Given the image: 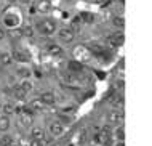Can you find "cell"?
Returning a JSON list of instances; mask_svg holds the SVG:
<instances>
[{
  "label": "cell",
  "instance_id": "obj_1",
  "mask_svg": "<svg viewBox=\"0 0 152 146\" xmlns=\"http://www.w3.org/2000/svg\"><path fill=\"white\" fill-rule=\"evenodd\" d=\"M56 27H58V26H56V23L53 19H42V21L37 23V29L40 31V34H45V35L55 34Z\"/></svg>",
  "mask_w": 152,
  "mask_h": 146
},
{
  "label": "cell",
  "instance_id": "obj_2",
  "mask_svg": "<svg viewBox=\"0 0 152 146\" xmlns=\"http://www.w3.org/2000/svg\"><path fill=\"white\" fill-rule=\"evenodd\" d=\"M90 55H91V52H90L87 47H83V45H79V47L74 48V56H75V60L79 61V63L88 61L90 60Z\"/></svg>",
  "mask_w": 152,
  "mask_h": 146
},
{
  "label": "cell",
  "instance_id": "obj_3",
  "mask_svg": "<svg viewBox=\"0 0 152 146\" xmlns=\"http://www.w3.org/2000/svg\"><path fill=\"white\" fill-rule=\"evenodd\" d=\"M58 37H59L61 42H64V44H71V42H74V37H75V34H74L72 29L64 27V29H61V31L58 32Z\"/></svg>",
  "mask_w": 152,
  "mask_h": 146
},
{
  "label": "cell",
  "instance_id": "obj_4",
  "mask_svg": "<svg viewBox=\"0 0 152 146\" xmlns=\"http://www.w3.org/2000/svg\"><path fill=\"white\" fill-rule=\"evenodd\" d=\"M48 130H50V133L53 136H59L64 133V125L59 122V120H53V122L50 124V127H48Z\"/></svg>",
  "mask_w": 152,
  "mask_h": 146
},
{
  "label": "cell",
  "instance_id": "obj_5",
  "mask_svg": "<svg viewBox=\"0 0 152 146\" xmlns=\"http://www.w3.org/2000/svg\"><path fill=\"white\" fill-rule=\"evenodd\" d=\"M40 100H42V103L45 106H51V104H55V101H56L55 95H53L51 91H43V93L40 95Z\"/></svg>",
  "mask_w": 152,
  "mask_h": 146
},
{
  "label": "cell",
  "instance_id": "obj_6",
  "mask_svg": "<svg viewBox=\"0 0 152 146\" xmlns=\"http://www.w3.org/2000/svg\"><path fill=\"white\" fill-rule=\"evenodd\" d=\"M107 120H109L110 124H118V122H122V120H123L122 111H112V112H109V114H107Z\"/></svg>",
  "mask_w": 152,
  "mask_h": 146
},
{
  "label": "cell",
  "instance_id": "obj_7",
  "mask_svg": "<svg viewBox=\"0 0 152 146\" xmlns=\"http://www.w3.org/2000/svg\"><path fill=\"white\" fill-rule=\"evenodd\" d=\"M43 136H45V132H43L42 127H32V130H31V140H40V141H42Z\"/></svg>",
  "mask_w": 152,
  "mask_h": 146
},
{
  "label": "cell",
  "instance_id": "obj_8",
  "mask_svg": "<svg viewBox=\"0 0 152 146\" xmlns=\"http://www.w3.org/2000/svg\"><path fill=\"white\" fill-rule=\"evenodd\" d=\"M123 42V34H115V35H110L107 39V44L110 47H118V45H122Z\"/></svg>",
  "mask_w": 152,
  "mask_h": 146
},
{
  "label": "cell",
  "instance_id": "obj_9",
  "mask_svg": "<svg viewBox=\"0 0 152 146\" xmlns=\"http://www.w3.org/2000/svg\"><path fill=\"white\" fill-rule=\"evenodd\" d=\"M29 108H31L32 111H43L47 106L42 103V100H40V98H34V100L29 103Z\"/></svg>",
  "mask_w": 152,
  "mask_h": 146
},
{
  "label": "cell",
  "instance_id": "obj_10",
  "mask_svg": "<svg viewBox=\"0 0 152 146\" xmlns=\"http://www.w3.org/2000/svg\"><path fill=\"white\" fill-rule=\"evenodd\" d=\"M3 23H5V26L13 29V27L18 26V18H16V16H13V15H8V16H5V18H3Z\"/></svg>",
  "mask_w": 152,
  "mask_h": 146
},
{
  "label": "cell",
  "instance_id": "obj_11",
  "mask_svg": "<svg viewBox=\"0 0 152 146\" xmlns=\"http://www.w3.org/2000/svg\"><path fill=\"white\" fill-rule=\"evenodd\" d=\"M51 8V3L48 2V0H40L39 3H37V10L40 11V13H47V11H50Z\"/></svg>",
  "mask_w": 152,
  "mask_h": 146
},
{
  "label": "cell",
  "instance_id": "obj_12",
  "mask_svg": "<svg viewBox=\"0 0 152 146\" xmlns=\"http://www.w3.org/2000/svg\"><path fill=\"white\" fill-rule=\"evenodd\" d=\"M11 58H13V60H16V61H21V63L29 61V56H26L23 52H19V50H15L13 55H11Z\"/></svg>",
  "mask_w": 152,
  "mask_h": 146
},
{
  "label": "cell",
  "instance_id": "obj_13",
  "mask_svg": "<svg viewBox=\"0 0 152 146\" xmlns=\"http://www.w3.org/2000/svg\"><path fill=\"white\" fill-rule=\"evenodd\" d=\"M48 53H50L51 56H61L63 55V48H61L59 45H50V47H48Z\"/></svg>",
  "mask_w": 152,
  "mask_h": 146
},
{
  "label": "cell",
  "instance_id": "obj_14",
  "mask_svg": "<svg viewBox=\"0 0 152 146\" xmlns=\"http://www.w3.org/2000/svg\"><path fill=\"white\" fill-rule=\"evenodd\" d=\"M8 128H10V119H8V116H2L0 117V130L7 132Z\"/></svg>",
  "mask_w": 152,
  "mask_h": 146
},
{
  "label": "cell",
  "instance_id": "obj_15",
  "mask_svg": "<svg viewBox=\"0 0 152 146\" xmlns=\"http://www.w3.org/2000/svg\"><path fill=\"white\" fill-rule=\"evenodd\" d=\"M13 95H15V98H16V100H24L27 93L21 88V87L18 85V87H15V88H13Z\"/></svg>",
  "mask_w": 152,
  "mask_h": 146
},
{
  "label": "cell",
  "instance_id": "obj_16",
  "mask_svg": "<svg viewBox=\"0 0 152 146\" xmlns=\"http://www.w3.org/2000/svg\"><path fill=\"white\" fill-rule=\"evenodd\" d=\"M11 61H13V58H11L10 53H2V55H0V63H2L3 66H10Z\"/></svg>",
  "mask_w": 152,
  "mask_h": 146
},
{
  "label": "cell",
  "instance_id": "obj_17",
  "mask_svg": "<svg viewBox=\"0 0 152 146\" xmlns=\"http://www.w3.org/2000/svg\"><path fill=\"white\" fill-rule=\"evenodd\" d=\"M11 145H13V136L11 135L0 136V146H11Z\"/></svg>",
  "mask_w": 152,
  "mask_h": 146
},
{
  "label": "cell",
  "instance_id": "obj_18",
  "mask_svg": "<svg viewBox=\"0 0 152 146\" xmlns=\"http://www.w3.org/2000/svg\"><path fill=\"white\" fill-rule=\"evenodd\" d=\"M32 114H26V112H23L21 114V122L23 125H26V127H29V125H32Z\"/></svg>",
  "mask_w": 152,
  "mask_h": 146
},
{
  "label": "cell",
  "instance_id": "obj_19",
  "mask_svg": "<svg viewBox=\"0 0 152 146\" xmlns=\"http://www.w3.org/2000/svg\"><path fill=\"white\" fill-rule=\"evenodd\" d=\"M19 87H21V88H23L24 91H26V93H29V91L32 90V82L26 79V80H23L21 83H19Z\"/></svg>",
  "mask_w": 152,
  "mask_h": 146
},
{
  "label": "cell",
  "instance_id": "obj_20",
  "mask_svg": "<svg viewBox=\"0 0 152 146\" xmlns=\"http://www.w3.org/2000/svg\"><path fill=\"white\" fill-rule=\"evenodd\" d=\"M2 109H3V116H10V114H13V112H15V106H11L10 103H5Z\"/></svg>",
  "mask_w": 152,
  "mask_h": 146
},
{
  "label": "cell",
  "instance_id": "obj_21",
  "mask_svg": "<svg viewBox=\"0 0 152 146\" xmlns=\"http://www.w3.org/2000/svg\"><path fill=\"white\" fill-rule=\"evenodd\" d=\"M112 23H114L115 27H120V29L125 26V19H123V16H115V18L112 19Z\"/></svg>",
  "mask_w": 152,
  "mask_h": 146
},
{
  "label": "cell",
  "instance_id": "obj_22",
  "mask_svg": "<svg viewBox=\"0 0 152 146\" xmlns=\"http://www.w3.org/2000/svg\"><path fill=\"white\" fill-rule=\"evenodd\" d=\"M23 31V37H32L34 35V29H32V26H26L21 29Z\"/></svg>",
  "mask_w": 152,
  "mask_h": 146
},
{
  "label": "cell",
  "instance_id": "obj_23",
  "mask_svg": "<svg viewBox=\"0 0 152 146\" xmlns=\"http://www.w3.org/2000/svg\"><path fill=\"white\" fill-rule=\"evenodd\" d=\"M8 34H10V37H13V39H19V37H23V31L21 29H11Z\"/></svg>",
  "mask_w": 152,
  "mask_h": 146
},
{
  "label": "cell",
  "instance_id": "obj_24",
  "mask_svg": "<svg viewBox=\"0 0 152 146\" xmlns=\"http://www.w3.org/2000/svg\"><path fill=\"white\" fill-rule=\"evenodd\" d=\"M115 138L118 141H123L125 140V132H123V127H118L117 130H115Z\"/></svg>",
  "mask_w": 152,
  "mask_h": 146
},
{
  "label": "cell",
  "instance_id": "obj_25",
  "mask_svg": "<svg viewBox=\"0 0 152 146\" xmlns=\"http://www.w3.org/2000/svg\"><path fill=\"white\" fill-rule=\"evenodd\" d=\"M27 146H43V143L40 140H31L29 143H27Z\"/></svg>",
  "mask_w": 152,
  "mask_h": 146
},
{
  "label": "cell",
  "instance_id": "obj_26",
  "mask_svg": "<svg viewBox=\"0 0 152 146\" xmlns=\"http://www.w3.org/2000/svg\"><path fill=\"white\" fill-rule=\"evenodd\" d=\"M71 69H77V71H80L82 69V64L79 61H74V63H71Z\"/></svg>",
  "mask_w": 152,
  "mask_h": 146
},
{
  "label": "cell",
  "instance_id": "obj_27",
  "mask_svg": "<svg viewBox=\"0 0 152 146\" xmlns=\"http://www.w3.org/2000/svg\"><path fill=\"white\" fill-rule=\"evenodd\" d=\"M82 18L87 21V23H91V21H93V15H90V13H83V15H82Z\"/></svg>",
  "mask_w": 152,
  "mask_h": 146
},
{
  "label": "cell",
  "instance_id": "obj_28",
  "mask_svg": "<svg viewBox=\"0 0 152 146\" xmlns=\"http://www.w3.org/2000/svg\"><path fill=\"white\" fill-rule=\"evenodd\" d=\"M18 74H21V76H26V77H29V71H26V69H18Z\"/></svg>",
  "mask_w": 152,
  "mask_h": 146
},
{
  "label": "cell",
  "instance_id": "obj_29",
  "mask_svg": "<svg viewBox=\"0 0 152 146\" xmlns=\"http://www.w3.org/2000/svg\"><path fill=\"white\" fill-rule=\"evenodd\" d=\"M19 3H24V5H27V3H31V0H18Z\"/></svg>",
  "mask_w": 152,
  "mask_h": 146
},
{
  "label": "cell",
  "instance_id": "obj_30",
  "mask_svg": "<svg viewBox=\"0 0 152 146\" xmlns=\"http://www.w3.org/2000/svg\"><path fill=\"white\" fill-rule=\"evenodd\" d=\"M3 35H5V34H3V29H2V27H0V40H2V39H3Z\"/></svg>",
  "mask_w": 152,
  "mask_h": 146
},
{
  "label": "cell",
  "instance_id": "obj_31",
  "mask_svg": "<svg viewBox=\"0 0 152 146\" xmlns=\"http://www.w3.org/2000/svg\"><path fill=\"white\" fill-rule=\"evenodd\" d=\"M11 146H19V145H15V143H13V145H11Z\"/></svg>",
  "mask_w": 152,
  "mask_h": 146
},
{
  "label": "cell",
  "instance_id": "obj_32",
  "mask_svg": "<svg viewBox=\"0 0 152 146\" xmlns=\"http://www.w3.org/2000/svg\"><path fill=\"white\" fill-rule=\"evenodd\" d=\"M55 146H63V145H59V143H58V145H55Z\"/></svg>",
  "mask_w": 152,
  "mask_h": 146
},
{
  "label": "cell",
  "instance_id": "obj_33",
  "mask_svg": "<svg viewBox=\"0 0 152 146\" xmlns=\"http://www.w3.org/2000/svg\"><path fill=\"white\" fill-rule=\"evenodd\" d=\"M115 2H123V0H115Z\"/></svg>",
  "mask_w": 152,
  "mask_h": 146
}]
</instances>
